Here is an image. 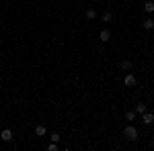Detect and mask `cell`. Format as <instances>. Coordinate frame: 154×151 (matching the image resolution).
Listing matches in <instances>:
<instances>
[{"mask_svg":"<svg viewBox=\"0 0 154 151\" xmlns=\"http://www.w3.org/2000/svg\"><path fill=\"white\" fill-rule=\"evenodd\" d=\"M123 137L128 141H138V129L134 127V125H128V127L123 129Z\"/></svg>","mask_w":154,"mask_h":151,"instance_id":"1","label":"cell"},{"mask_svg":"<svg viewBox=\"0 0 154 151\" xmlns=\"http://www.w3.org/2000/svg\"><path fill=\"white\" fill-rule=\"evenodd\" d=\"M142 123L146 125V127H148V125H152V123H154V112H148V110L142 112Z\"/></svg>","mask_w":154,"mask_h":151,"instance_id":"2","label":"cell"},{"mask_svg":"<svg viewBox=\"0 0 154 151\" xmlns=\"http://www.w3.org/2000/svg\"><path fill=\"white\" fill-rule=\"evenodd\" d=\"M111 35H113V33H111V31H109V29H103V31H101V33H99V39H101V41H103V43H107V41H109V39H111Z\"/></svg>","mask_w":154,"mask_h":151,"instance_id":"3","label":"cell"},{"mask_svg":"<svg viewBox=\"0 0 154 151\" xmlns=\"http://www.w3.org/2000/svg\"><path fill=\"white\" fill-rule=\"evenodd\" d=\"M0 139L6 141V143H8V141H12V131H11V129H4V131L0 133Z\"/></svg>","mask_w":154,"mask_h":151,"instance_id":"4","label":"cell"},{"mask_svg":"<svg viewBox=\"0 0 154 151\" xmlns=\"http://www.w3.org/2000/svg\"><path fill=\"white\" fill-rule=\"evenodd\" d=\"M123 84H125V86H136V76H134V74H125Z\"/></svg>","mask_w":154,"mask_h":151,"instance_id":"5","label":"cell"},{"mask_svg":"<svg viewBox=\"0 0 154 151\" xmlns=\"http://www.w3.org/2000/svg\"><path fill=\"white\" fill-rule=\"evenodd\" d=\"M142 27L146 29V31H152L154 29V19H146V21L142 23Z\"/></svg>","mask_w":154,"mask_h":151,"instance_id":"6","label":"cell"},{"mask_svg":"<svg viewBox=\"0 0 154 151\" xmlns=\"http://www.w3.org/2000/svg\"><path fill=\"white\" fill-rule=\"evenodd\" d=\"M84 16H86L88 21H93V19H97V10H95V8H86V12H84Z\"/></svg>","mask_w":154,"mask_h":151,"instance_id":"7","label":"cell"},{"mask_svg":"<svg viewBox=\"0 0 154 151\" xmlns=\"http://www.w3.org/2000/svg\"><path fill=\"white\" fill-rule=\"evenodd\" d=\"M144 12H146V14H150V12H154V2H152V0H148V2L144 4Z\"/></svg>","mask_w":154,"mask_h":151,"instance_id":"8","label":"cell"},{"mask_svg":"<svg viewBox=\"0 0 154 151\" xmlns=\"http://www.w3.org/2000/svg\"><path fill=\"white\" fill-rule=\"evenodd\" d=\"M119 68H121L123 71H130V70H131V61H128V59H123V61L119 63Z\"/></svg>","mask_w":154,"mask_h":151,"instance_id":"9","label":"cell"},{"mask_svg":"<svg viewBox=\"0 0 154 151\" xmlns=\"http://www.w3.org/2000/svg\"><path fill=\"white\" fill-rule=\"evenodd\" d=\"M45 133H48V129L43 127V125H39V127H35V135H37V137H43Z\"/></svg>","mask_w":154,"mask_h":151,"instance_id":"10","label":"cell"},{"mask_svg":"<svg viewBox=\"0 0 154 151\" xmlns=\"http://www.w3.org/2000/svg\"><path fill=\"white\" fill-rule=\"evenodd\" d=\"M136 115H138V112H136V110H128V112H125V121H136Z\"/></svg>","mask_w":154,"mask_h":151,"instance_id":"11","label":"cell"},{"mask_svg":"<svg viewBox=\"0 0 154 151\" xmlns=\"http://www.w3.org/2000/svg\"><path fill=\"white\" fill-rule=\"evenodd\" d=\"M101 21H103V23H109V21H113V14H111L109 10H107V12H103V16H101Z\"/></svg>","mask_w":154,"mask_h":151,"instance_id":"12","label":"cell"},{"mask_svg":"<svg viewBox=\"0 0 154 151\" xmlns=\"http://www.w3.org/2000/svg\"><path fill=\"white\" fill-rule=\"evenodd\" d=\"M136 112H140V115L146 112V104H144V102H138V104H136Z\"/></svg>","mask_w":154,"mask_h":151,"instance_id":"13","label":"cell"},{"mask_svg":"<svg viewBox=\"0 0 154 151\" xmlns=\"http://www.w3.org/2000/svg\"><path fill=\"white\" fill-rule=\"evenodd\" d=\"M60 139H62L60 133H51V135H49V141H54V143H60Z\"/></svg>","mask_w":154,"mask_h":151,"instance_id":"14","label":"cell"},{"mask_svg":"<svg viewBox=\"0 0 154 151\" xmlns=\"http://www.w3.org/2000/svg\"><path fill=\"white\" fill-rule=\"evenodd\" d=\"M48 151H58V143H54V141H51V143L48 145Z\"/></svg>","mask_w":154,"mask_h":151,"instance_id":"15","label":"cell"},{"mask_svg":"<svg viewBox=\"0 0 154 151\" xmlns=\"http://www.w3.org/2000/svg\"><path fill=\"white\" fill-rule=\"evenodd\" d=\"M0 63H2V61H0Z\"/></svg>","mask_w":154,"mask_h":151,"instance_id":"16","label":"cell"}]
</instances>
